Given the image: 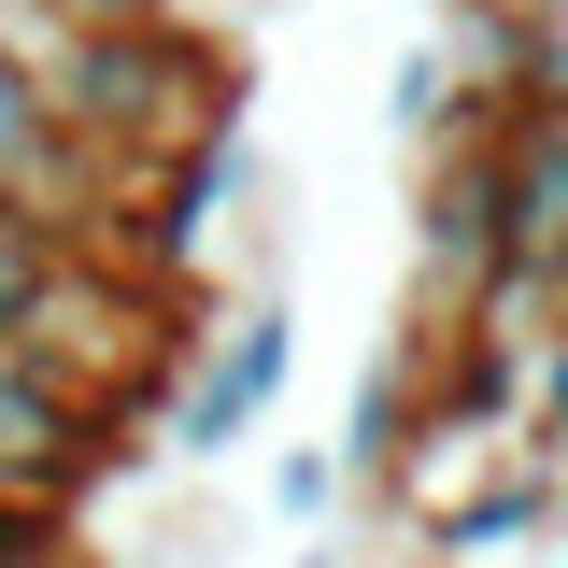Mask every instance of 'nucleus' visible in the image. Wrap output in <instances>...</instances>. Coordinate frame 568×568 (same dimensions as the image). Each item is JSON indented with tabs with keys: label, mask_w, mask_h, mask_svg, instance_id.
Returning <instances> with one entry per match:
<instances>
[{
	"label": "nucleus",
	"mask_w": 568,
	"mask_h": 568,
	"mask_svg": "<svg viewBox=\"0 0 568 568\" xmlns=\"http://www.w3.org/2000/svg\"><path fill=\"white\" fill-rule=\"evenodd\" d=\"M129 455H156V426H129L114 398H85L43 342H0V511L71 526Z\"/></svg>",
	"instance_id": "1"
},
{
	"label": "nucleus",
	"mask_w": 568,
	"mask_h": 568,
	"mask_svg": "<svg viewBox=\"0 0 568 568\" xmlns=\"http://www.w3.org/2000/svg\"><path fill=\"white\" fill-rule=\"evenodd\" d=\"M284 369H298L284 284H227L200 313V342H185V369H171V398H156V455H171V469H227V455L271 426Z\"/></svg>",
	"instance_id": "2"
},
{
	"label": "nucleus",
	"mask_w": 568,
	"mask_h": 568,
	"mask_svg": "<svg viewBox=\"0 0 568 568\" xmlns=\"http://www.w3.org/2000/svg\"><path fill=\"white\" fill-rule=\"evenodd\" d=\"M398 526H413V555H426V568H497V555H540V540L568 526V469H555V455H526V440H497V455H469L440 497H413Z\"/></svg>",
	"instance_id": "3"
},
{
	"label": "nucleus",
	"mask_w": 568,
	"mask_h": 568,
	"mask_svg": "<svg viewBox=\"0 0 568 568\" xmlns=\"http://www.w3.org/2000/svg\"><path fill=\"white\" fill-rule=\"evenodd\" d=\"M484 271H511L497 256V129L413 156V313H455Z\"/></svg>",
	"instance_id": "4"
},
{
	"label": "nucleus",
	"mask_w": 568,
	"mask_h": 568,
	"mask_svg": "<svg viewBox=\"0 0 568 568\" xmlns=\"http://www.w3.org/2000/svg\"><path fill=\"white\" fill-rule=\"evenodd\" d=\"M0 213H29V227H58V242H85V213H100V156L71 142V114L14 58H0Z\"/></svg>",
	"instance_id": "5"
},
{
	"label": "nucleus",
	"mask_w": 568,
	"mask_h": 568,
	"mask_svg": "<svg viewBox=\"0 0 568 568\" xmlns=\"http://www.w3.org/2000/svg\"><path fill=\"white\" fill-rule=\"evenodd\" d=\"M413 426H426V313H398L384 342H369V369H355V398H342V497L355 511H384L398 497V455H413Z\"/></svg>",
	"instance_id": "6"
},
{
	"label": "nucleus",
	"mask_w": 568,
	"mask_h": 568,
	"mask_svg": "<svg viewBox=\"0 0 568 568\" xmlns=\"http://www.w3.org/2000/svg\"><path fill=\"white\" fill-rule=\"evenodd\" d=\"M497 256L568 284V100H526L497 129Z\"/></svg>",
	"instance_id": "7"
},
{
	"label": "nucleus",
	"mask_w": 568,
	"mask_h": 568,
	"mask_svg": "<svg viewBox=\"0 0 568 568\" xmlns=\"http://www.w3.org/2000/svg\"><path fill=\"white\" fill-rule=\"evenodd\" d=\"M384 142H398V156H440V142H469V100H455V58H440V29L384 58Z\"/></svg>",
	"instance_id": "8"
},
{
	"label": "nucleus",
	"mask_w": 568,
	"mask_h": 568,
	"mask_svg": "<svg viewBox=\"0 0 568 568\" xmlns=\"http://www.w3.org/2000/svg\"><path fill=\"white\" fill-rule=\"evenodd\" d=\"M227 555H242V511L213 497V469H185V497L156 511V555L142 568H227Z\"/></svg>",
	"instance_id": "9"
},
{
	"label": "nucleus",
	"mask_w": 568,
	"mask_h": 568,
	"mask_svg": "<svg viewBox=\"0 0 568 568\" xmlns=\"http://www.w3.org/2000/svg\"><path fill=\"white\" fill-rule=\"evenodd\" d=\"M511 440L568 469V313L540 327V342H526V413H511Z\"/></svg>",
	"instance_id": "10"
},
{
	"label": "nucleus",
	"mask_w": 568,
	"mask_h": 568,
	"mask_svg": "<svg viewBox=\"0 0 568 568\" xmlns=\"http://www.w3.org/2000/svg\"><path fill=\"white\" fill-rule=\"evenodd\" d=\"M271 511H284V526L355 511V497H342V455H327V440H284V455H271Z\"/></svg>",
	"instance_id": "11"
},
{
	"label": "nucleus",
	"mask_w": 568,
	"mask_h": 568,
	"mask_svg": "<svg viewBox=\"0 0 568 568\" xmlns=\"http://www.w3.org/2000/svg\"><path fill=\"white\" fill-rule=\"evenodd\" d=\"M58 256H71L58 227H29V213H0V342L29 327V298H43V271H58Z\"/></svg>",
	"instance_id": "12"
},
{
	"label": "nucleus",
	"mask_w": 568,
	"mask_h": 568,
	"mask_svg": "<svg viewBox=\"0 0 568 568\" xmlns=\"http://www.w3.org/2000/svg\"><path fill=\"white\" fill-rule=\"evenodd\" d=\"M526 14V100H568V0H511Z\"/></svg>",
	"instance_id": "13"
},
{
	"label": "nucleus",
	"mask_w": 568,
	"mask_h": 568,
	"mask_svg": "<svg viewBox=\"0 0 568 568\" xmlns=\"http://www.w3.org/2000/svg\"><path fill=\"white\" fill-rule=\"evenodd\" d=\"M0 568H71V526H43V511H0Z\"/></svg>",
	"instance_id": "14"
},
{
	"label": "nucleus",
	"mask_w": 568,
	"mask_h": 568,
	"mask_svg": "<svg viewBox=\"0 0 568 568\" xmlns=\"http://www.w3.org/2000/svg\"><path fill=\"white\" fill-rule=\"evenodd\" d=\"M85 29H185V0H71Z\"/></svg>",
	"instance_id": "15"
},
{
	"label": "nucleus",
	"mask_w": 568,
	"mask_h": 568,
	"mask_svg": "<svg viewBox=\"0 0 568 568\" xmlns=\"http://www.w3.org/2000/svg\"><path fill=\"white\" fill-rule=\"evenodd\" d=\"M284 568H355V555H327V540H298V555H284Z\"/></svg>",
	"instance_id": "16"
},
{
	"label": "nucleus",
	"mask_w": 568,
	"mask_h": 568,
	"mask_svg": "<svg viewBox=\"0 0 568 568\" xmlns=\"http://www.w3.org/2000/svg\"><path fill=\"white\" fill-rule=\"evenodd\" d=\"M555 555H568V526H555Z\"/></svg>",
	"instance_id": "17"
}]
</instances>
